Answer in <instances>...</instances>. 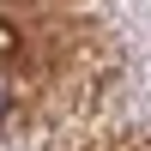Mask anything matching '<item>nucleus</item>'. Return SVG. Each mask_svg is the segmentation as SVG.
<instances>
[{"mask_svg": "<svg viewBox=\"0 0 151 151\" xmlns=\"http://www.w3.org/2000/svg\"><path fill=\"white\" fill-rule=\"evenodd\" d=\"M0 115H6V91H0Z\"/></svg>", "mask_w": 151, "mask_h": 151, "instance_id": "nucleus-1", "label": "nucleus"}]
</instances>
